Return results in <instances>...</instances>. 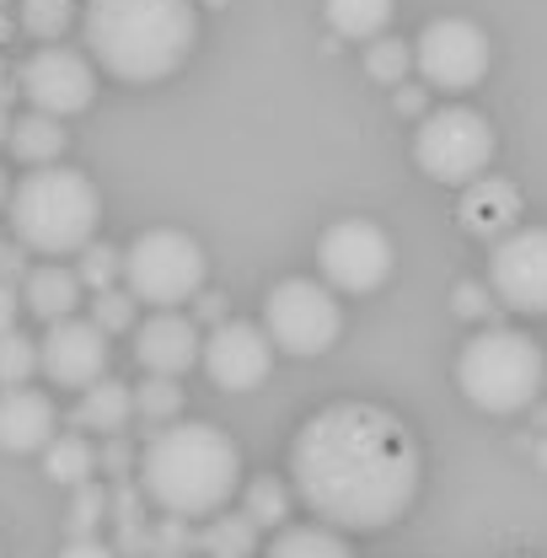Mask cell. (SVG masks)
Wrapping results in <instances>:
<instances>
[{
  "label": "cell",
  "mask_w": 547,
  "mask_h": 558,
  "mask_svg": "<svg viewBox=\"0 0 547 558\" xmlns=\"http://www.w3.org/2000/svg\"><path fill=\"white\" fill-rule=\"evenodd\" d=\"M418 440L381 403H328L290 440V478L301 505L339 532L403 521L418 494Z\"/></svg>",
  "instance_id": "6da1fadb"
},
{
  "label": "cell",
  "mask_w": 547,
  "mask_h": 558,
  "mask_svg": "<svg viewBox=\"0 0 547 558\" xmlns=\"http://www.w3.org/2000/svg\"><path fill=\"white\" fill-rule=\"evenodd\" d=\"M242 488V451L220 424L172 418L139 451V494L161 515L205 521L220 515Z\"/></svg>",
  "instance_id": "7a4b0ae2"
},
{
  "label": "cell",
  "mask_w": 547,
  "mask_h": 558,
  "mask_svg": "<svg viewBox=\"0 0 547 558\" xmlns=\"http://www.w3.org/2000/svg\"><path fill=\"white\" fill-rule=\"evenodd\" d=\"M86 54L108 75L150 86L167 81L199 44V5L194 0H86L81 5Z\"/></svg>",
  "instance_id": "3957f363"
},
{
  "label": "cell",
  "mask_w": 547,
  "mask_h": 558,
  "mask_svg": "<svg viewBox=\"0 0 547 558\" xmlns=\"http://www.w3.org/2000/svg\"><path fill=\"white\" fill-rule=\"evenodd\" d=\"M5 215H11V236L27 253L70 258V253L92 247L97 220H102V194L92 189L86 172L49 161V167H33L27 178H16Z\"/></svg>",
  "instance_id": "277c9868"
},
{
  "label": "cell",
  "mask_w": 547,
  "mask_h": 558,
  "mask_svg": "<svg viewBox=\"0 0 547 558\" xmlns=\"http://www.w3.org/2000/svg\"><path fill=\"white\" fill-rule=\"evenodd\" d=\"M457 387L483 414H526L547 392L543 344L521 328H483L457 354Z\"/></svg>",
  "instance_id": "5b68a950"
},
{
  "label": "cell",
  "mask_w": 547,
  "mask_h": 558,
  "mask_svg": "<svg viewBox=\"0 0 547 558\" xmlns=\"http://www.w3.org/2000/svg\"><path fill=\"white\" fill-rule=\"evenodd\" d=\"M124 284L145 306H183L205 290V247L178 226H156L124 253Z\"/></svg>",
  "instance_id": "8992f818"
},
{
  "label": "cell",
  "mask_w": 547,
  "mask_h": 558,
  "mask_svg": "<svg viewBox=\"0 0 547 558\" xmlns=\"http://www.w3.org/2000/svg\"><path fill=\"white\" fill-rule=\"evenodd\" d=\"M413 161L424 167V178H435L446 189H467L494 161V130H488V119H483L478 108H462V102L435 108L418 124Z\"/></svg>",
  "instance_id": "52a82bcc"
},
{
  "label": "cell",
  "mask_w": 547,
  "mask_h": 558,
  "mask_svg": "<svg viewBox=\"0 0 547 558\" xmlns=\"http://www.w3.org/2000/svg\"><path fill=\"white\" fill-rule=\"evenodd\" d=\"M264 328L284 354H323L339 344L343 312L328 279H279L264 301Z\"/></svg>",
  "instance_id": "ba28073f"
},
{
  "label": "cell",
  "mask_w": 547,
  "mask_h": 558,
  "mask_svg": "<svg viewBox=\"0 0 547 558\" xmlns=\"http://www.w3.org/2000/svg\"><path fill=\"white\" fill-rule=\"evenodd\" d=\"M317 269L343 295H365L392 275V236L376 220H333L317 242Z\"/></svg>",
  "instance_id": "9c48e42d"
},
{
  "label": "cell",
  "mask_w": 547,
  "mask_h": 558,
  "mask_svg": "<svg viewBox=\"0 0 547 558\" xmlns=\"http://www.w3.org/2000/svg\"><path fill=\"white\" fill-rule=\"evenodd\" d=\"M413 65L435 92H473L488 75V33L467 16H440L418 33Z\"/></svg>",
  "instance_id": "30bf717a"
},
{
  "label": "cell",
  "mask_w": 547,
  "mask_h": 558,
  "mask_svg": "<svg viewBox=\"0 0 547 558\" xmlns=\"http://www.w3.org/2000/svg\"><path fill=\"white\" fill-rule=\"evenodd\" d=\"M16 81H22V97L38 113L70 119V113H86L92 97H97V60L81 54V49H65V44H44L22 60Z\"/></svg>",
  "instance_id": "8fae6325"
},
{
  "label": "cell",
  "mask_w": 547,
  "mask_h": 558,
  "mask_svg": "<svg viewBox=\"0 0 547 558\" xmlns=\"http://www.w3.org/2000/svg\"><path fill=\"white\" fill-rule=\"evenodd\" d=\"M488 290L510 312H547V226H515L488 253Z\"/></svg>",
  "instance_id": "7c38bea8"
},
{
  "label": "cell",
  "mask_w": 547,
  "mask_h": 558,
  "mask_svg": "<svg viewBox=\"0 0 547 558\" xmlns=\"http://www.w3.org/2000/svg\"><path fill=\"white\" fill-rule=\"evenodd\" d=\"M38 371L54 381V387H70V392H86L92 381L108 376V328L102 323H86V317H60L49 323L44 344H38Z\"/></svg>",
  "instance_id": "4fadbf2b"
},
{
  "label": "cell",
  "mask_w": 547,
  "mask_h": 558,
  "mask_svg": "<svg viewBox=\"0 0 547 558\" xmlns=\"http://www.w3.org/2000/svg\"><path fill=\"white\" fill-rule=\"evenodd\" d=\"M205 371L220 392H253L274 371V339L269 328L253 323H215L205 344Z\"/></svg>",
  "instance_id": "5bb4252c"
},
{
  "label": "cell",
  "mask_w": 547,
  "mask_h": 558,
  "mask_svg": "<svg viewBox=\"0 0 547 558\" xmlns=\"http://www.w3.org/2000/svg\"><path fill=\"white\" fill-rule=\"evenodd\" d=\"M135 360L150 371V376H183L205 360V339L194 328V317L161 306L156 317H145L135 333Z\"/></svg>",
  "instance_id": "9a60e30c"
},
{
  "label": "cell",
  "mask_w": 547,
  "mask_h": 558,
  "mask_svg": "<svg viewBox=\"0 0 547 558\" xmlns=\"http://www.w3.org/2000/svg\"><path fill=\"white\" fill-rule=\"evenodd\" d=\"M457 220L467 236H483V242H499L521 226V189L510 178H473L462 189V205H457Z\"/></svg>",
  "instance_id": "2e32d148"
},
{
  "label": "cell",
  "mask_w": 547,
  "mask_h": 558,
  "mask_svg": "<svg viewBox=\"0 0 547 558\" xmlns=\"http://www.w3.org/2000/svg\"><path fill=\"white\" fill-rule=\"evenodd\" d=\"M54 424H60V414L44 392H33V387L0 392V451H16V457L44 451L54 440Z\"/></svg>",
  "instance_id": "e0dca14e"
},
{
  "label": "cell",
  "mask_w": 547,
  "mask_h": 558,
  "mask_svg": "<svg viewBox=\"0 0 547 558\" xmlns=\"http://www.w3.org/2000/svg\"><path fill=\"white\" fill-rule=\"evenodd\" d=\"M22 301H27V312H33V317L60 323V317H70V312L81 306V275L65 269V264H38V269H27Z\"/></svg>",
  "instance_id": "ac0fdd59"
},
{
  "label": "cell",
  "mask_w": 547,
  "mask_h": 558,
  "mask_svg": "<svg viewBox=\"0 0 547 558\" xmlns=\"http://www.w3.org/2000/svg\"><path fill=\"white\" fill-rule=\"evenodd\" d=\"M135 414V387H124V381H92L86 392H81V409H75V424L81 429H92V435H119L124 424Z\"/></svg>",
  "instance_id": "d6986e66"
},
{
  "label": "cell",
  "mask_w": 547,
  "mask_h": 558,
  "mask_svg": "<svg viewBox=\"0 0 547 558\" xmlns=\"http://www.w3.org/2000/svg\"><path fill=\"white\" fill-rule=\"evenodd\" d=\"M11 150H16V161H27V167H49V161H60L65 156V130H60V119L54 113H27V119H16L11 124V140H5Z\"/></svg>",
  "instance_id": "ffe728a7"
},
{
  "label": "cell",
  "mask_w": 547,
  "mask_h": 558,
  "mask_svg": "<svg viewBox=\"0 0 547 558\" xmlns=\"http://www.w3.org/2000/svg\"><path fill=\"white\" fill-rule=\"evenodd\" d=\"M269 558H354V548L339 537V526H279Z\"/></svg>",
  "instance_id": "44dd1931"
},
{
  "label": "cell",
  "mask_w": 547,
  "mask_h": 558,
  "mask_svg": "<svg viewBox=\"0 0 547 558\" xmlns=\"http://www.w3.org/2000/svg\"><path fill=\"white\" fill-rule=\"evenodd\" d=\"M44 468H49V478L54 484H92V473H97V446L86 440V435H54L49 446H44Z\"/></svg>",
  "instance_id": "7402d4cb"
},
{
  "label": "cell",
  "mask_w": 547,
  "mask_h": 558,
  "mask_svg": "<svg viewBox=\"0 0 547 558\" xmlns=\"http://www.w3.org/2000/svg\"><path fill=\"white\" fill-rule=\"evenodd\" d=\"M392 0H328V22L339 38H381V27L392 22Z\"/></svg>",
  "instance_id": "603a6c76"
},
{
  "label": "cell",
  "mask_w": 547,
  "mask_h": 558,
  "mask_svg": "<svg viewBox=\"0 0 547 558\" xmlns=\"http://www.w3.org/2000/svg\"><path fill=\"white\" fill-rule=\"evenodd\" d=\"M199 548L209 558H253L258 548V521L242 510V515H209V526L199 532Z\"/></svg>",
  "instance_id": "cb8c5ba5"
},
{
  "label": "cell",
  "mask_w": 547,
  "mask_h": 558,
  "mask_svg": "<svg viewBox=\"0 0 547 558\" xmlns=\"http://www.w3.org/2000/svg\"><path fill=\"white\" fill-rule=\"evenodd\" d=\"M16 22H22L27 38H38V44H60L65 27L75 22V0H22V5H16Z\"/></svg>",
  "instance_id": "d4e9b609"
},
{
  "label": "cell",
  "mask_w": 547,
  "mask_h": 558,
  "mask_svg": "<svg viewBox=\"0 0 547 558\" xmlns=\"http://www.w3.org/2000/svg\"><path fill=\"white\" fill-rule=\"evenodd\" d=\"M409 70H413V44H403V38H370V49H365V75L370 81L398 86Z\"/></svg>",
  "instance_id": "484cf974"
},
{
  "label": "cell",
  "mask_w": 547,
  "mask_h": 558,
  "mask_svg": "<svg viewBox=\"0 0 547 558\" xmlns=\"http://www.w3.org/2000/svg\"><path fill=\"white\" fill-rule=\"evenodd\" d=\"M33 371H38V344L16 328H0V387H27Z\"/></svg>",
  "instance_id": "4316f807"
},
{
  "label": "cell",
  "mask_w": 547,
  "mask_h": 558,
  "mask_svg": "<svg viewBox=\"0 0 547 558\" xmlns=\"http://www.w3.org/2000/svg\"><path fill=\"white\" fill-rule=\"evenodd\" d=\"M135 414L156 418V424H172L183 414V392H178V376H150L145 387H135Z\"/></svg>",
  "instance_id": "83f0119b"
},
{
  "label": "cell",
  "mask_w": 547,
  "mask_h": 558,
  "mask_svg": "<svg viewBox=\"0 0 547 558\" xmlns=\"http://www.w3.org/2000/svg\"><path fill=\"white\" fill-rule=\"evenodd\" d=\"M247 515L258 526H279L290 515V488L279 484V478H253L247 484Z\"/></svg>",
  "instance_id": "f1b7e54d"
},
{
  "label": "cell",
  "mask_w": 547,
  "mask_h": 558,
  "mask_svg": "<svg viewBox=\"0 0 547 558\" xmlns=\"http://www.w3.org/2000/svg\"><path fill=\"white\" fill-rule=\"evenodd\" d=\"M75 275H81V284H92V290H113V279H124V258H119L113 247H97V242H92V247L81 253V269H75Z\"/></svg>",
  "instance_id": "f546056e"
},
{
  "label": "cell",
  "mask_w": 547,
  "mask_h": 558,
  "mask_svg": "<svg viewBox=\"0 0 547 558\" xmlns=\"http://www.w3.org/2000/svg\"><path fill=\"white\" fill-rule=\"evenodd\" d=\"M92 323H102L108 333H124V328L135 323V295H130V284H124V290H97Z\"/></svg>",
  "instance_id": "4dcf8cb0"
},
{
  "label": "cell",
  "mask_w": 547,
  "mask_h": 558,
  "mask_svg": "<svg viewBox=\"0 0 547 558\" xmlns=\"http://www.w3.org/2000/svg\"><path fill=\"white\" fill-rule=\"evenodd\" d=\"M102 515H108V494H102L97 484L75 488V505H70V532H75V537H92Z\"/></svg>",
  "instance_id": "1f68e13d"
},
{
  "label": "cell",
  "mask_w": 547,
  "mask_h": 558,
  "mask_svg": "<svg viewBox=\"0 0 547 558\" xmlns=\"http://www.w3.org/2000/svg\"><path fill=\"white\" fill-rule=\"evenodd\" d=\"M150 548H156L161 558H183L189 548H194V537H189V521H183V515L161 521V526H156V537H150Z\"/></svg>",
  "instance_id": "d6a6232c"
},
{
  "label": "cell",
  "mask_w": 547,
  "mask_h": 558,
  "mask_svg": "<svg viewBox=\"0 0 547 558\" xmlns=\"http://www.w3.org/2000/svg\"><path fill=\"white\" fill-rule=\"evenodd\" d=\"M451 306H457L462 317H483V312H488V290H478V284H457Z\"/></svg>",
  "instance_id": "836d02e7"
},
{
  "label": "cell",
  "mask_w": 547,
  "mask_h": 558,
  "mask_svg": "<svg viewBox=\"0 0 547 558\" xmlns=\"http://www.w3.org/2000/svg\"><path fill=\"white\" fill-rule=\"evenodd\" d=\"M60 558H119L108 543H97V537H70V548Z\"/></svg>",
  "instance_id": "e575fe53"
},
{
  "label": "cell",
  "mask_w": 547,
  "mask_h": 558,
  "mask_svg": "<svg viewBox=\"0 0 547 558\" xmlns=\"http://www.w3.org/2000/svg\"><path fill=\"white\" fill-rule=\"evenodd\" d=\"M0 328H16V284L0 275Z\"/></svg>",
  "instance_id": "d590c367"
},
{
  "label": "cell",
  "mask_w": 547,
  "mask_h": 558,
  "mask_svg": "<svg viewBox=\"0 0 547 558\" xmlns=\"http://www.w3.org/2000/svg\"><path fill=\"white\" fill-rule=\"evenodd\" d=\"M102 462H108L113 473H124V468H130L135 457H130V446H124V440H108V451H102Z\"/></svg>",
  "instance_id": "8d00e7d4"
},
{
  "label": "cell",
  "mask_w": 547,
  "mask_h": 558,
  "mask_svg": "<svg viewBox=\"0 0 547 558\" xmlns=\"http://www.w3.org/2000/svg\"><path fill=\"white\" fill-rule=\"evenodd\" d=\"M22 253H27L22 242H16V247H0V275H5V279L22 275Z\"/></svg>",
  "instance_id": "74e56055"
},
{
  "label": "cell",
  "mask_w": 547,
  "mask_h": 558,
  "mask_svg": "<svg viewBox=\"0 0 547 558\" xmlns=\"http://www.w3.org/2000/svg\"><path fill=\"white\" fill-rule=\"evenodd\" d=\"M199 317H205V323H220V317H226V301H220V295H205V301H199Z\"/></svg>",
  "instance_id": "f35d334b"
},
{
  "label": "cell",
  "mask_w": 547,
  "mask_h": 558,
  "mask_svg": "<svg viewBox=\"0 0 547 558\" xmlns=\"http://www.w3.org/2000/svg\"><path fill=\"white\" fill-rule=\"evenodd\" d=\"M11 140V113H5V102H0V145Z\"/></svg>",
  "instance_id": "ab89813d"
},
{
  "label": "cell",
  "mask_w": 547,
  "mask_h": 558,
  "mask_svg": "<svg viewBox=\"0 0 547 558\" xmlns=\"http://www.w3.org/2000/svg\"><path fill=\"white\" fill-rule=\"evenodd\" d=\"M11 205V178H5V172H0V209Z\"/></svg>",
  "instance_id": "60d3db41"
},
{
  "label": "cell",
  "mask_w": 547,
  "mask_h": 558,
  "mask_svg": "<svg viewBox=\"0 0 547 558\" xmlns=\"http://www.w3.org/2000/svg\"><path fill=\"white\" fill-rule=\"evenodd\" d=\"M537 462H543V468H547V440H543V446H537Z\"/></svg>",
  "instance_id": "b9f144b4"
},
{
  "label": "cell",
  "mask_w": 547,
  "mask_h": 558,
  "mask_svg": "<svg viewBox=\"0 0 547 558\" xmlns=\"http://www.w3.org/2000/svg\"><path fill=\"white\" fill-rule=\"evenodd\" d=\"M205 5H220V0H205Z\"/></svg>",
  "instance_id": "7bdbcfd3"
},
{
  "label": "cell",
  "mask_w": 547,
  "mask_h": 558,
  "mask_svg": "<svg viewBox=\"0 0 547 558\" xmlns=\"http://www.w3.org/2000/svg\"><path fill=\"white\" fill-rule=\"evenodd\" d=\"M0 5H5V0H0Z\"/></svg>",
  "instance_id": "ee69618b"
}]
</instances>
